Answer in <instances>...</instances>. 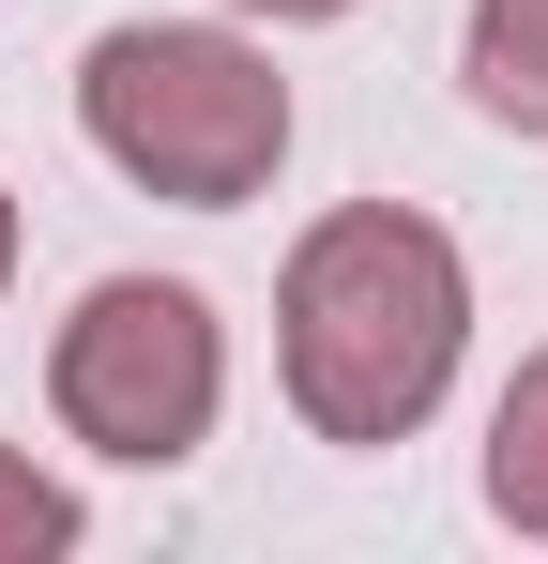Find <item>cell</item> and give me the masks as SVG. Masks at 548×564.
Segmentation results:
<instances>
[{"label":"cell","instance_id":"4","mask_svg":"<svg viewBox=\"0 0 548 564\" xmlns=\"http://www.w3.org/2000/svg\"><path fill=\"white\" fill-rule=\"evenodd\" d=\"M457 77L487 122H518L548 138V0H472V31H457Z\"/></svg>","mask_w":548,"mask_h":564},{"label":"cell","instance_id":"8","mask_svg":"<svg viewBox=\"0 0 548 564\" xmlns=\"http://www.w3.org/2000/svg\"><path fill=\"white\" fill-rule=\"evenodd\" d=\"M0 275H15V198H0Z\"/></svg>","mask_w":548,"mask_h":564},{"label":"cell","instance_id":"7","mask_svg":"<svg viewBox=\"0 0 548 564\" xmlns=\"http://www.w3.org/2000/svg\"><path fill=\"white\" fill-rule=\"evenodd\" d=\"M229 15H274V31H305V15H351V0H229Z\"/></svg>","mask_w":548,"mask_h":564},{"label":"cell","instance_id":"6","mask_svg":"<svg viewBox=\"0 0 548 564\" xmlns=\"http://www.w3.org/2000/svg\"><path fill=\"white\" fill-rule=\"evenodd\" d=\"M46 550H77V488L0 443V564H46Z\"/></svg>","mask_w":548,"mask_h":564},{"label":"cell","instance_id":"1","mask_svg":"<svg viewBox=\"0 0 548 564\" xmlns=\"http://www.w3.org/2000/svg\"><path fill=\"white\" fill-rule=\"evenodd\" d=\"M274 321H289V412H305L320 443H412V427L442 412V381H457L472 275H457V245L427 214L351 198V214H320V229L289 245Z\"/></svg>","mask_w":548,"mask_h":564},{"label":"cell","instance_id":"3","mask_svg":"<svg viewBox=\"0 0 548 564\" xmlns=\"http://www.w3.org/2000/svg\"><path fill=\"white\" fill-rule=\"evenodd\" d=\"M46 397H62V427H77L91 458L168 473L229 412V336H213V305L183 275H107V290H77V321L46 351Z\"/></svg>","mask_w":548,"mask_h":564},{"label":"cell","instance_id":"5","mask_svg":"<svg viewBox=\"0 0 548 564\" xmlns=\"http://www.w3.org/2000/svg\"><path fill=\"white\" fill-rule=\"evenodd\" d=\"M487 503H503L518 534H548V351L503 381V412H487Z\"/></svg>","mask_w":548,"mask_h":564},{"label":"cell","instance_id":"2","mask_svg":"<svg viewBox=\"0 0 548 564\" xmlns=\"http://www.w3.org/2000/svg\"><path fill=\"white\" fill-rule=\"evenodd\" d=\"M77 122H91V153H107L122 184L183 198V214H229V198H260L274 153H289V77H274L244 31L153 15V31H91Z\"/></svg>","mask_w":548,"mask_h":564}]
</instances>
